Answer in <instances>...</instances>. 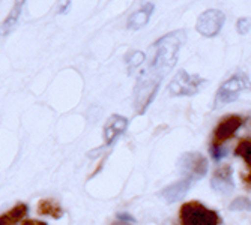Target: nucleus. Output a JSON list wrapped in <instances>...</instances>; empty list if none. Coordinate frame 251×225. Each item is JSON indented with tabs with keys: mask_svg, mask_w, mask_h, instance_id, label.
Here are the masks:
<instances>
[{
	"mask_svg": "<svg viewBox=\"0 0 251 225\" xmlns=\"http://www.w3.org/2000/svg\"><path fill=\"white\" fill-rule=\"evenodd\" d=\"M187 41V33L184 30H176L159 39L155 45V54L148 69L142 74L134 92V107L139 114H143L146 108L153 101L159 84L167 72L177 62V53Z\"/></svg>",
	"mask_w": 251,
	"mask_h": 225,
	"instance_id": "1",
	"label": "nucleus"
},
{
	"mask_svg": "<svg viewBox=\"0 0 251 225\" xmlns=\"http://www.w3.org/2000/svg\"><path fill=\"white\" fill-rule=\"evenodd\" d=\"M182 225H220L221 218L217 212L208 209L199 201H188L179 212Z\"/></svg>",
	"mask_w": 251,
	"mask_h": 225,
	"instance_id": "2",
	"label": "nucleus"
},
{
	"mask_svg": "<svg viewBox=\"0 0 251 225\" xmlns=\"http://www.w3.org/2000/svg\"><path fill=\"white\" fill-rule=\"evenodd\" d=\"M251 89V83L250 78L245 74H236L232 78L227 80L217 92L215 95V104L214 108H221L227 104L233 102L235 99H238V96L242 92H247V90Z\"/></svg>",
	"mask_w": 251,
	"mask_h": 225,
	"instance_id": "3",
	"label": "nucleus"
},
{
	"mask_svg": "<svg viewBox=\"0 0 251 225\" xmlns=\"http://www.w3.org/2000/svg\"><path fill=\"white\" fill-rule=\"evenodd\" d=\"M204 83L206 81L199 75H191L180 69L169 84V93L172 96H191L199 92Z\"/></svg>",
	"mask_w": 251,
	"mask_h": 225,
	"instance_id": "4",
	"label": "nucleus"
},
{
	"mask_svg": "<svg viewBox=\"0 0 251 225\" xmlns=\"http://www.w3.org/2000/svg\"><path fill=\"white\" fill-rule=\"evenodd\" d=\"M177 167L180 173L184 174V177L190 180V182L200 180L208 171V162L204 159V156L200 153H193V152L182 155L179 158Z\"/></svg>",
	"mask_w": 251,
	"mask_h": 225,
	"instance_id": "5",
	"label": "nucleus"
},
{
	"mask_svg": "<svg viewBox=\"0 0 251 225\" xmlns=\"http://www.w3.org/2000/svg\"><path fill=\"white\" fill-rule=\"evenodd\" d=\"M226 21V15L218 9L204 11L197 20V30L206 38H214L220 33Z\"/></svg>",
	"mask_w": 251,
	"mask_h": 225,
	"instance_id": "6",
	"label": "nucleus"
},
{
	"mask_svg": "<svg viewBox=\"0 0 251 225\" xmlns=\"http://www.w3.org/2000/svg\"><path fill=\"white\" fill-rule=\"evenodd\" d=\"M241 126H242V119L239 116L233 114V116H227L221 119L214 131L211 147H223V144L227 140H230Z\"/></svg>",
	"mask_w": 251,
	"mask_h": 225,
	"instance_id": "7",
	"label": "nucleus"
},
{
	"mask_svg": "<svg viewBox=\"0 0 251 225\" xmlns=\"http://www.w3.org/2000/svg\"><path fill=\"white\" fill-rule=\"evenodd\" d=\"M211 185L220 194H230L233 191V188H235L233 177H232V167L230 165H221V167H218L214 171Z\"/></svg>",
	"mask_w": 251,
	"mask_h": 225,
	"instance_id": "8",
	"label": "nucleus"
},
{
	"mask_svg": "<svg viewBox=\"0 0 251 225\" xmlns=\"http://www.w3.org/2000/svg\"><path fill=\"white\" fill-rule=\"evenodd\" d=\"M128 128V120L122 116H118V114H113L105 126H104V143L105 146H110L116 141V138L119 135H122Z\"/></svg>",
	"mask_w": 251,
	"mask_h": 225,
	"instance_id": "9",
	"label": "nucleus"
},
{
	"mask_svg": "<svg viewBox=\"0 0 251 225\" xmlns=\"http://www.w3.org/2000/svg\"><path fill=\"white\" fill-rule=\"evenodd\" d=\"M155 6L153 3H146V5H142V8L139 11H135L129 18H128V29L131 30H140L146 22L149 21L152 12H153Z\"/></svg>",
	"mask_w": 251,
	"mask_h": 225,
	"instance_id": "10",
	"label": "nucleus"
},
{
	"mask_svg": "<svg viewBox=\"0 0 251 225\" xmlns=\"http://www.w3.org/2000/svg\"><path fill=\"white\" fill-rule=\"evenodd\" d=\"M190 185H191L190 180L182 179V180H179V182H176V183H173V185L164 188V189L161 191V197H163L166 201H169V202H175V201L180 200L182 197H185V194H187L188 189H190Z\"/></svg>",
	"mask_w": 251,
	"mask_h": 225,
	"instance_id": "11",
	"label": "nucleus"
},
{
	"mask_svg": "<svg viewBox=\"0 0 251 225\" xmlns=\"http://www.w3.org/2000/svg\"><path fill=\"white\" fill-rule=\"evenodd\" d=\"M235 153L238 156H241L242 159L245 161V165H247V173L244 174L242 180L247 188H251V140L248 138H244L238 143L236 146V150Z\"/></svg>",
	"mask_w": 251,
	"mask_h": 225,
	"instance_id": "12",
	"label": "nucleus"
},
{
	"mask_svg": "<svg viewBox=\"0 0 251 225\" xmlns=\"http://www.w3.org/2000/svg\"><path fill=\"white\" fill-rule=\"evenodd\" d=\"M38 213L54 219H60L63 216V209L56 198H42L38 202Z\"/></svg>",
	"mask_w": 251,
	"mask_h": 225,
	"instance_id": "13",
	"label": "nucleus"
},
{
	"mask_svg": "<svg viewBox=\"0 0 251 225\" xmlns=\"http://www.w3.org/2000/svg\"><path fill=\"white\" fill-rule=\"evenodd\" d=\"M27 215V206L25 202H18L17 206L9 209L0 216V225H18Z\"/></svg>",
	"mask_w": 251,
	"mask_h": 225,
	"instance_id": "14",
	"label": "nucleus"
},
{
	"mask_svg": "<svg viewBox=\"0 0 251 225\" xmlns=\"http://www.w3.org/2000/svg\"><path fill=\"white\" fill-rule=\"evenodd\" d=\"M21 9H23V2H18L12 11L9 12V15L6 17V20L2 22V26H0V35H8L17 24V21L20 18V14H21Z\"/></svg>",
	"mask_w": 251,
	"mask_h": 225,
	"instance_id": "15",
	"label": "nucleus"
},
{
	"mask_svg": "<svg viewBox=\"0 0 251 225\" xmlns=\"http://www.w3.org/2000/svg\"><path fill=\"white\" fill-rule=\"evenodd\" d=\"M230 210H245V212H251V201L248 198H236L232 204H230Z\"/></svg>",
	"mask_w": 251,
	"mask_h": 225,
	"instance_id": "16",
	"label": "nucleus"
},
{
	"mask_svg": "<svg viewBox=\"0 0 251 225\" xmlns=\"http://www.w3.org/2000/svg\"><path fill=\"white\" fill-rule=\"evenodd\" d=\"M143 62H145V54L140 53V51H134V53H131L129 57H128V63H129L131 68L140 66Z\"/></svg>",
	"mask_w": 251,
	"mask_h": 225,
	"instance_id": "17",
	"label": "nucleus"
},
{
	"mask_svg": "<svg viewBox=\"0 0 251 225\" xmlns=\"http://www.w3.org/2000/svg\"><path fill=\"white\" fill-rule=\"evenodd\" d=\"M251 29V20L250 18H241L238 21V32L239 33H247Z\"/></svg>",
	"mask_w": 251,
	"mask_h": 225,
	"instance_id": "18",
	"label": "nucleus"
},
{
	"mask_svg": "<svg viewBox=\"0 0 251 225\" xmlns=\"http://www.w3.org/2000/svg\"><path fill=\"white\" fill-rule=\"evenodd\" d=\"M211 153H212V158L217 161H220L221 158H224L227 155V150L223 149V147H211Z\"/></svg>",
	"mask_w": 251,
	"mask_h": 225,
	"instance_id": "19",
	"label": "nucleus"
},
{
	"mask_svg": "<svg viewBox=\"0 0 251 225\" xmlns=\"http://www.w3.org/2000/svg\"><path fill=\"white\" fill-rule=\"evenodd\" d=\"M23 225H47V224L42 221H26Z\"/></svg>",
	"mask_w": 251,
	"mask_h": 225,
	"instance_id": "20",
	"label": "nucleus"
},
{
	"mask_svg": "<svg viewBox=\"0 0 251 225\" xmlns=\"http://www.w3.org/2000/svg\"><path fill=\"white\" fill-rule=\"evenodd\" d=\"M113 225H131L129 222H124V221H119V222H115Z\"/></svg>",
	"mask_w": 251,
	"mask_h": 225,
	"instance_id": "21",
	"label": "nucleus"
},
{
	"mask_svg": "<svg viewBox=\"0 0 251 225\" xmlns=\"http://www.w3.org/2000/svg\"><path fill=\"white\" fill-rule=\"evenodd\" d=\"M247 129H248V132L251 134V119L248 120V125H247Z\"/></svg>",
	"mask_w": 251,
	"mask_h": 225,
	"instance_id": "22",
	"label": "nucleus"
}]
</instances>
